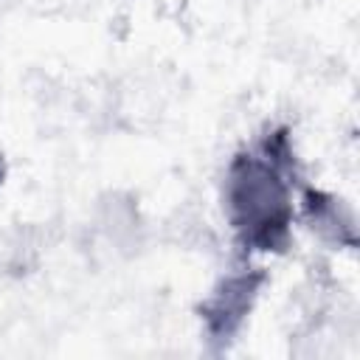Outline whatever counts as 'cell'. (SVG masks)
I'll return each mask as SVG.
<instances>
[{"mask_svg":"<svg viewBox=\"0 0 360 360\" xmlns=\"http://www.w3.org/2000/svg\"><path fill=\"white\" fill-rule=\"evenodd\" d=\"M304 217L321 239L335 245H354V219L338 197L318 188H304Z\"/></svg>","mask_w":360,"mask_h":360,"instance_id":"3","label":"cell"},{"mask_svg":"<svg viewBox=\"0 0 360 360\" xmlns=\"http://www.w3.org/2000/svg\"><path fill=\"white\" fill-rule=\"evenodd\" d=\"M264 278L267 276L259 267L256 270H239V273L225 276L211 290V295L202 304V321H205L211 340L228 343L239 332V326H242L245 315L250 312Z\"/></svg>","mask_w":360,"mask_h":360,"instance_id":"2","label":"cell"},{"mask_svg":"<svg viewBox=\"0 0 360 360\" xmlns=\"http://www.w3.org/2000/svg\"><path fill=\"white\" fill-rule=\"evenodd\" d=\"M287 129H273L256 152H239L225 174L228 222L242 250L281 253L292 228L295 160Z\"/></svg>","mask_w":360,"mask_h":360,"instance_id":"1","label":"cell"}]
</instances>
